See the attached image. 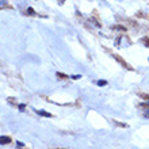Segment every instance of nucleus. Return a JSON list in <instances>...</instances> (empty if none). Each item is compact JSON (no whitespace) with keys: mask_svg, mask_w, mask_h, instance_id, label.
Instances as JSON below:
<instances>
[{"mask_svg":"<svg viewBox=\"0 0 149 149\" xmlns=\"http://www.w3.org/2000/svg\"><path fill=\"white\" fill-rule=\"evenodd\" d=\"M11 142V138L7 136H0V145H7Z\"/></svg>","mask_w":149,"mask_h":149,"instance_id":"f257e3e1","label":"nucleus"},{"mask_svg":"<svg viewBox=\"0 0 149 149\" xmlns=\"http://www.w3.org/2000/svg\"><path fill=\"white\" fill-rule=\"evenodd\" d=\"M114 57H115V60H118V61H119V63H121V64H122V65H123V67H125V68H127V69H132V68H130V65H129V64H127V63H125V61H123V60H122L121 57H119V56H117V54H115V56H114Z\"/></svg>","mask_w":149,"mask_h":149,"instance_id":"f03ea898","label":"nucleus"},{"mask_svg":"<svg viewBox=\"0 0 149 149\" xmlns=\"http://www.w3.org/2000/svg\"><path fill=\"white\" fill-rule=\"evenodd\" d=\"M37 113H38L39 115H42V117L52 118V114H50V113H46V111H43V110H37Z\"/></svg>","mask_w":149,"mask_h":149,"instance_id":"7ed1b4c3","label":"nucleus"},{"mask_svg":"<svg viewBox=\"0 0 149 149\" xmlns=\"http://www.w3.org/2000/svg\"><path fill=\"white\" fill-rule=\"evenodd\" d=\"M57 77L65 80V79H68V76H67V74H64V73H60V72H57Z\"/></svg>","mask_w":149,"mask_h":149,"instance_id":"20e7f679","label":"nucleus"},{"mask_svg":"<svg viewBox=\"0 0 149 149\" xmlns=\"http://www.w3.org/2000/svg\"><path fill=\"white\" fill-rule=\"evenodd\" d=\"M26 12H27L29 15H36V12H34V10H33L31 7H29V8H27V11H26Z\"/></svg>","mask_w":149,"mask_h":149,"instance_id":"39448f33","label":"nucleus"},{"mask_svg":"<svg viewBox=\"0 0 149 149\" xmlns=\"http://www.w3.org/2000/svg\"><path fill=\"white\" fill-rule=\"evenodd\" d=\"M142 42L145 43L146 46H149V37H145V38H142Z\"/></svg>","mask_w":149,"mask_h":149,"instance_id":"423d86ee","label":"nucleus"},{"mask_svg":"<svg viewBox=\"0 0 149 149\" xmlns=\"http://www.w3.org/2000/svg\"><path fill=\"white\" fill-rule=\"evenodd\" d=\"M106 84H107L106 80H99V81H98V86H100V87H102V86H106Z\"/></svg>","mask_w":149,"mask_h":149,"instance_id":"0eeeda50","label":"nucleus"},{"mask_svg":"<svg viewBox=\"0 0 149 149\" xmlns=\"http://www.w3.org/2000/svg\"><path fill=\"white\" fill-rule=\"evenodd\" d=\"M81 76L80 74H74V76H72V79H74V80H77V79H80Z\"/></svg>","mask_w":149,"mask_h":149,"instance_id":"6e6552de","label":"nucleus"},{"mask_svg":"<svg viewBox=\"0 0 149 149\" xmlns=\"http://www.w3.org/2000/svg\"><path fill=\"white\" fill-rule=\"evenodd\" d=\"M142 98L146 99V100H149V95H142Z\"/></svg>","mask_w":149,"mask_h":149,"instance_id":"1a4fd4ad","label":"nucleus"},{"mask_svg":"<svg viewBox=\"0 0 149 149\" xmlns=\"http://www.w3.org/2000/svg\"><path fill=\"white\" fill-rule=\"evenodd\" d=\"M64 1H65V0H58V3H60V4H64Z\"/></svg>","mask_w":149,"mask_h":149,"instance_id":"9d476101","label":"nucleus"},{"mask_svg":"<svg viewBox=\"0 0 149 149\" xmlns=\"http://www.w3.org/2000/svg\"><path fill=\"white\" fill-rule=\"evenodd\" d=\"M4 3V1H3V0H0V4H3Z\"/></svg>","mask_w":149,"mask_h":149,"instance_id":"9b49d317","label":"nucleus"}]
</instances>
